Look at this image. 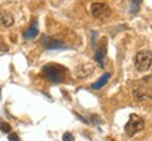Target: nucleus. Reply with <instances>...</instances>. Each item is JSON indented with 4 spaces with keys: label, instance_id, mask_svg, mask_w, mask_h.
Listing matches in <instances>:
<instances>
[{
    "label": "nucleus",
    "instance_id": "4468645a",
    "mask_svg": "<svg viewBox=\"0 0 152 141\" xmlns=\"http://www.w3.org/2000/svg\"><path fill=\"white\" fill-rule=\"evenodd\" d=\"M62 140H64V141H75V137L72 136L71 133H65V134H64V137H62Z\"/></svg>",
    "mask_w": 152,
    "mask_h": 141
},
{
    "label": "nucleus",
    "instance_id": "2eb2a0df",
    "mask_svg": "<svg viewBox=\"0 0 152 141\" xmlns=\"http://www.w3.org/2000/svg\"><path fill=\"white\" fill-rule=\"evenodd\" d=\"M9 140L10 141H20V138H18V136L14 134V133H9Z\"/></svg>",
    "mask_w": 152,
    "mask_h": 141
},
{
    "label": "nucleus",
    "instance_id": "20e7f679",
    "mask_svg": "<svg viewBox=\"0 0 152 141\" xmlns=\"http://www.w3.org/2000/svg\"><path fill=\"white\" fill-rule=\"evenodd\" d=\"M132 93H134V98L140 102H147L151 99V89L148 85H145V81L144 82H137L134 85V89H132Z\"/></svg>",
    "mask_w": 152,
    "mask_h": 141
},
{
    "label": "nucleus",
    "instance_id": "0eeeda50",
    "mask_svg": "<svg viewBox=\"0 0 152 141\" xmlns=\"http://www.w3.org/2000/svg\"><path fill=\"white\" fill-rule=\"evenodd\" d=\"M110 76H111V73H109V72H107V73H104V75L102 76V78H100L97 82H94V83H93V85H92V89H93V90H99V89H102V87H103L104 85L109 82Z\"/></svg>",
    "mask_w": 152,
    "mask_h": 141
},
{
    "label": "nucleus",
    "instance_id": "1a4fd4ad",
    "mask_svg": "<svg viewBox=\"0 0 152 141\" xmlns=\"http://www.w3.org/2000/svg\"><path fill=\"white\" fill-rule=\"evenodd\" d=\"M104 57H106V44H103L102 48H99L97 52H96V61L100 64L102 68H103V65H104Z\"/></svg>",
    "mask_w": 152,
    "mask_h": 141
},
{
    "label": "nucleus",
    "instance_id": "39448f33",
    "mask_svg": "<svg viewBox=\"0 0 152 141\" xmlns=\"http://www.w3.org/2000/svg\"><path fill=\"white\" fill-rule=\"evenodd\" d=\"M90 13H92L93 17L96 18H107L110 16V7L106 3H100V1H94L90 4Z\"/></svg>",
    "mask_w": 152,
    "mask_h": 141
},
{
    "label": "nucleus",
    "instance_id": "ddd939ff",
    "mask_svg": "<svg viewBox=\"0 0 152 141\" xmlns=\"http://www.w3.org/2000/svg\"><path fill=\"white\" fill-rule=\"evenodd\" d=\"M9 51V47H7V44H4L1 40H0V54H4Z\"/></svg>",
    "mask_w": 152,
    "mask_h": 141
},
{
    "label": "nucleus",
    "instance_id": "f03ea898",
    "mask_svg": "<svg viewBox=\"0 0 152 141\" xmlns=\"http://www.w3.org/2000/svg\"><path fill=\"white\" fill-rule=\"evenodd\" d=\"M144 119L140 117L138 114H131L130 116V120L127 121V124H125L124 130H125V134L128 137H132L134 134H137L138 131L144 130Z\"/></svg>",
    "mask_w": 152,
    "mask_h": 141
},
{
    "label": "nucleus",
    "instance_id": "423d86ee",
    "mask_svg": "<svg viewBox=\"0 0 152 141\" xmlns=\"http://www.w3.org/2000/svg\"><path fill=\"white\" fill-rule=\"evenodd\" d=\"M42 45H44V48H48V49H64V48H66V45L62 43V41H58V40H54V38H49V37L42 38Z\"/></svg>",
    "mask_w": 152,
    "mask_h": 141
},
{
    "label": "nucleus",
    "instance_id": "9d476101",
    "mask_svg": "<svg viewBox=\"0 0 152 141\" xmlns=\"http://www.w3.org/2000/svg\"><path fill=\"white\" fill-rule=\"evenodd\" d=\"M38 35V28H37V26L34 24V26H31V27L28 28L26 33L23 34V37L26 38V40H33V38H35Z\"/></svg>",
    "mask_w": 152,
    "mask_h": 141
},
{
    "label": "nucleus",
    "instance_id": "f8f14e48",
    "mask_svg": "<svg viewBox=\"0 0 152 141\" xmlns=\"http://www.w3.org/2000/svg\"><path fill=\"white\" fill-rule=\"evenodd\" d=\"M0 130L3 131V133H6V134H9L10 133V124H7L6 121H0Z\"/></svg>",
    "mask_w": 152,
    "mask_h": 141
},
{
    "label": "nucleus",
    "instance_id": "6e6552de",
    "mask_svg": "<svg viewBox=\"0 0 152 141\" xmlns=\"http://www.w3.org/2000/svg\"><path fill=\"white\" fill-rule=\"evenodd\" d=\"M13 23H14V20H13V17L10 14H6L3 11H0V24L3 27H11Z\"/></svg>",
    "mask_w": 152,
    "mask_h": 141
},
{
    "label": "nucleus",
    "instance_id": "9b49d317",
    "mask_svg": "<svg viewBox=\"0 0 152 141\" xmlns=\"http://www.w3.org/2000/svg\"><path fill=\"white\" fill-rule=\"evenodd\" d=\"M130 3H131V11H132V13H137L138 9H140L141 0H130Z\"/></svg>",
    "mask_w": 152,
    "mask_h": 141
},
{
    "label": "nucleus",
    "instance_id": "7ed1b4c3",
    "mask_svg": "<svg viewBox=\"0 0 152 141\" xmlns=\"http://www.w3.org/2000/svg\"><path fill=\"white\" fill-rule=\"evenodd\" d=\"M151 62H152V55L149 49L140 51L135 55V66L140 72H145V70L151 69Z\"/></svg>",
    "mask_w": 152,
    "mask_h": 141
},
{
    "label": "nucleus",
    "instance_id": "f257e3e1",
    "mask_svg": "<svg viewBox=\"0 0 152 141\" xmlns=\"http://www.w3.org/2000/svg\"><path fill=\"white\" fill-rule=\"evenodd\" d=\"M44 76L52 83H59L64 81V78L66 75V69L62 65L58 64H47L42 68Z\"/></svg>",
    "mask_w": 152,
    "mask_h": 141
}]
</instances>
